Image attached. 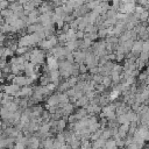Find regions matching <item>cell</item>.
I'll return each mask as SVG.
<instances>
[{
  "label": "cell",
  "mask_w": 149,
  "mask_h": 149,
  "mask_svg": "<svg viewBox=\"0 0 149 149\" xmlns=\"http://www.w3.org/2000/svg\"><path fill=\"white\" fill-rule=\"evenodd\" d=\"M31 56H30V62H33L34 64H42L44 62V52L40 49H33L31 51Z\"/></svg>",
  "instance_id": "1"
},
{
  "label": "cell",
  "mask_w": 149,
  "mask_h": 149,
  "mask_svg": "<svg viewBox=\"0 0 149 149\" xmlns=\"http://www.w3.org/2000/svg\"><path fill=\"white\" fill-rule=\"evenodd\" d=\"M2 90L6 92V93H8V94H12V95H16V93L21 90V86L20 85H17V84H14V83H12V84H8V85H3L2 86Z\"/></svg>",
  "instance_id": "2"
},
{
  "label": "cell",
  "mask_w": 149,
  "mask_h": 149,
  "mask_svg": "<svg viewBox=\"0 0 149 149\" xmlns=\"http://www.w3.org/2000/svg\"><path fill=\"white\" fill-rule=\"evenodd\" d=\"M143 43H144V41H135L134 42V44H133V48H132V54L133 55H135V56H140V54H141V51L143 50Z\"/></svg>",
  "instance_id": "3"
},
{
  "label": "cell",
  "mask_w": 149,
  "mask_h": 149,
  "mask_svg": "<svg viewBox=\"0 0 149 149\" xmlns=\"http://www.w3.org/2000/svg\"><path fill=\"white\" fill-rule=\"evenodd\" d=\"M47 102H48L50 106H58L59 102H61L58 94H52V95H50V97L47 99Z\"/></svg>",
  "instance_id": "4"
},
{
  "label": "cell",
  "mask_w": 149,
  "mask_h": 149,
  "mask_svg": "<svg viewBox=\"0 0 149 149\" xmlns=\"http://www.w3.org/2000/svg\"><path fill=\"white\" fill-rule=\"evenodd\" d=\"M54 139H50V137H48V139H45V140H43V143H41V146L42 147H47V148H54Z\"/></svg>",
  "instance_id": "5"
},
{
  "label": "cell",
  "mask_w": 149,
  "mask_h": 149,
  "mask_svg": "<svg viewBox=\"0 0 149 149\" xmlns=\"http://www.w3.org/2000/svg\"><path fill=\"white\" fill-rule=\"evenodd\" d=\"M115 147H118L115 140H113L112 137L108 139V140H106V142H105V148H115Z\"/></svg>",
  "instance_id": "6"
},
{
  "label": "cell",
  "mask_w": 149,
  "mask_h": 149,
  "mask_svg": "<svg viewBox=\"0 0 149 149\" xmlns=\"http://www.w3.org/2000/svg\"><path fill=\"white\" fill-rule=\"evenodd\" d=\"M28 50H29V47H23V45H20V47L16 49L15 54H16V55H24L26 52H28Z\"/></svg>",
  "instance_id": "7"
},
{
  "label": "cell",
  "mask_w": 149,
  "mask_h": 149,
  "mask_svg": "<svg viewBox=\"0 0 149 149\" xmlns=\"http://www.w3.org/2000/svg\"><path fill=\"white\" fill-rule=\"evenodd\" d=\"M112 136H113L112 129H104V132H102V135H101V137H104L105 140H108V139H111Z\"/></svg>",
  "instance_id": "8"
},
{
  "label": "cell",
  "mask_w": 149,
  "mask_h": 149,
  "mask_svg": "<svg viewBox=\"0 0 149 149\" xmlns=\"http://www.w3.org/2000/svg\"><path fill=\"white\" fill-rule=\"evenodd\" d=\"M144 8H146V7H143L142 5H140V6H136V7H135V12H134V13H136V14H139V15H140L142 12H144V10H146Z\"/></svg>",
  "instance_id": "9"
},
{
  "label": "cell",
  "mask_w": 149,
  "mask_h": 149,
  "mask_svg": "<svg viewBox=\"0 0 149 149\" xmlns=\"http://www.w3.org/2000/svg\"><path fill=\"white\" fill-rule=\"evenodd\" d=\"M90 69H88V66H86V64H84V63H80V65H79V71L80 72H87Z\"/></svg>",
  "instance_id": "10"
}]
</instances>
